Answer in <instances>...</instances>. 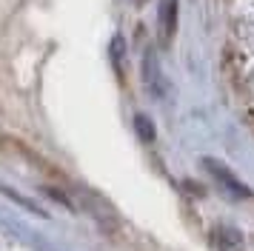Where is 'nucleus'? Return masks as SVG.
Wrapping results in <instances>:
<instances>
[{
    "instance_id": "nucleus-3",
    "label": "nucleus",
    "mask_w": 254,
    "mask_h": 251,
    "mask_svg": "<svg viewBox=\"0 0 254 251\" xmlns=\"http://www.w3.org/2000/svg\"><path fill=\"white\" fill-rule=\"evenodd\" d=\"M206 166H208V171H211V174H214V177H220V180H223V188H226V191H234L237 194V197H246V188H243L240 183L234 180V177H231L229 171L223 169V166H220L217 160H206Z\"/></svg>"
},
{
    "instance_id": "nucleus-1",
    "label": "nucleus",
    "mask_w": 254,
    "mask_h": 251,
    "mask_svg": "<svg viewBox=\"0 0 254 251\" xmlns=\"http://www.w3.org/2000/svg\"><path fill=\"white\" fill-rule=\"evenodd\" d=\"M177 32V0H160V37L163 43H172Z\"/></svg>"
},
{
    "instance_id": "nucleus-2",
    "label": "nucleus",
    "mask_w": 254,
    "mask_h": 251,
    "mask_svg": "<svg viewBox=\"0 0 254 251\" xmlns=\"http://www.w3.org/2000/svg\"><path fill=\"white\" fill-rule=\"evenodd\" d=\"M211 240H214L217 251H243V237L234 228H214Z\"/></svg>"
}]
</instances>
